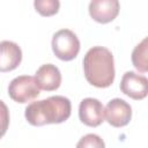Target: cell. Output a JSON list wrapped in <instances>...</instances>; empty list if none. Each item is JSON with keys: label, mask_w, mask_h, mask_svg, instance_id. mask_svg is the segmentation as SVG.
Instances as JSON below:
<instances>
[{"label": "cell", "mask_w": 148, "mask_h": 148, "mask_svg": "<svg viewBox=\"0 0 148 148\" xmlns=\"http://www.w3.org/2000/svg\"><path fill=\"white\" fill-rule=\"evenodd\" d=\"M71 101L65 96H51L36 101L25 108V119L32 126L61 124L71 117Z\"/></svg>", "instance_id": "obj_1"}, {"label": "cell", "mask_w": 148, "mask_h": 148, "mask_svg": "<svg viewBox=\"0 0 148 148\" xmlns=\"http://www.w3.org/2000/svg\"><path fill=\"white\" fill-rule=\"evenodd\" d=\"M86 80L94 87L108 88L114 81V61L111 51L104 46L89 49L83 58Z\"/></svg>", "instance_id": "obj_2"}, {"label": "cell", "mask_w": 148, "mask_h": 148, "mask_svg": "<svg viewBox=\"0 0 148 148\" xmlns=\"http://www.w3.org/2000/svg\"><path fill=\"white\" fill-rule=\"evenodd\" d=\"M52 51L62 61H71L80 52V40L69 29H61L52 37Z\"/></svg>", "instance_id": "obj_3"}, {"label": "cell", "mask_w": 148, "mask_h": 148, "mask_svg": "<svg viewBox=\"0 0 148 148\" xmlns=\"http://www.w3.org/2000/svg\"><path fill=\"white\" fill-rule=\"evenodd\" d=\"M39 87L35 76L21 75L13 79L8 86V95L16 103H28L39 95Z\"/></svg>", "instance_id": "obj_4"}, {"label": "cell", "mask_w": 148, "mask_h": 148, "mask_svg": "<svg viewBox=\"0 0 148 148\" xmlns=\"http://www.w3.org/2000/svg\"><path fill=\"white\" fill-rule=\"evenodd\" d=\"M120 90L135 101L143 99L148 94V80L145 75L135 72H126L120 81Z\"/></svg>", "instance_id": "obj_5"}, {"label": "cell", "mask_w": 148, "mask_h": 148, "mask_svg": "<svg viewBox=\"0 0 148 148\" xmlns=\"http://www.w3.org/2000/svg\"><path fill=\"white\" fill-rule=\"evenodd\" d=\"M104 118L113 127H124L131 121L132 108L124 99L113 98L104 109Z\"/></svg>", "instance_id": "obj_6"}, {"label": "cell", "mask_w": 148, "mask_h": 148, "mask_svg": "<svg viewBox=\"0 0 148 148\" xmlns=\"http://www.w3.org/2000/svg\"><path fill=\"white\" fill-rule=\"evenodd\" d=\"M80 120L90 127H97L104 121V106L97 98L87 97L79 105Z\"/></svg>", "instance_id": "obj_7"}, {"label": "cell", "mask_w": 148, "mask_h": 148, "mask_svg": "<svg viewBox=\"0 0 148 148\" xmlns=\"http://www.w3.org/2000/svg\"><path fill=\"white\" fill-rule=\"evenodd\" d=\"M89 15L98 23L112 22L119 14V0H91L88 7Z\"/></svg>", "instance_id": "obj_8"}, {"label": "cell", "mask_w": 148, "mask_h": 148, "mask_svg": "<svg viewBox=\"0 0 148 148\" xmlns=\"http://www.w3.org/2000/svg\"><path fill=\"white\" fill-rule=\"evenodd\" d=\"M22 60L21 47L10 40L0 42V72L6 73L18 67Z\"/></svg>", "instance_id": "obj_9"}, {"label": "cell", "mask_w": 148, "mask_h": 148, "mask_svg": "<svg viewBox=\"0 0 148 148\" xmlns=\"http://www.w3.org/2000/svg\"><path fill=\"white\" fill-rule=\"evenodd\" d=\"M35 79L37 81L39 89L46 91H53L60 87L61 73L56 65L45 64L37 69L35 74Z\"/></svg>", "instance_id": "obj_10"}, {"label": "cell", "mask_w": 148, "mask_h": 148, "mask_svg": "<svg viewBox=\"0 0 148 148\" xmlns=\"http://www.w3.org/2000/svg\"><path fill=\"white\" fill-rule=\"evenodd\" d=\"M132 64L141 73L148 71V60H147V38H143L132 52Z\"/></svg>", "instance_id": "obj_11"}, {"label": "cell", "mask_w": 148, "mask_h": 148, "mask_svg": "<svg viewBox=\"0 0 148 148\" xmlns=\"http://www.w3.org/2000/svg\"><path fill=\"white\" fill-rule=\"evenodd\" d=\"M34 7L36 12L45 17L56 15L60 8L59 0H34Z\"/></svg>", "instance_id": "obj_12"}, {"label": "cell", "mask_w": 148, "mask_h": 148, "mask_svg": "<svg viewBox=\"0 0 148 148\" xmlns=\"http://www.w3.org/2000/svg\"><path fill=\"white\" fill-rule=\"evenodd\" d=\"M104 146L105 143L103 142V140L96 134H87L82 136L76 145L77 148H103Z\"/></svg>", "instance_id": "obj_13"}, {"label": "cell", "mask_w": 148, "mask_h": 148, "mask_svg": "<svg viewBox=\"0 0 148 148\" xmlns=\"http://www.w3.org/2000/svg\"><path fill=\"white\" fill-rule=\"evenodd\" d=\"M9 126V110L7 105L0 101V139L6 134Z\"/></svg>", "instance_id": "obj_14"}]
</instances>
